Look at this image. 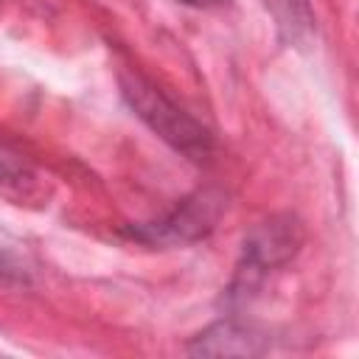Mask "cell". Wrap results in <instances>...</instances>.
<instances>
[{
    "mask_svg": "<svg viewBox=\"0 0 359 359\" xmlns=\"http://www.w3.org/2000/svg\"><path fill=\"white\" fill-rule=\"evenodd\" d=\"M8 177H11V168H8V165H6L3 160H0V182H6Z\"/></svg>",
    "mask_w": 359,
    "mask_h": 359,
    "instance_id": "52a82bcc",
    "label": "cell"
},
{
    "mask_svg": "<svg viewBox=\"0 0 359 359\" xmlns=\"http://www.w3.org/2000/svg\"><path fill=\"white\" fill-rule=\"evenodd\" d=\"M300 244L297 227L292 222H266L252 233V238L244 244V269L241 275L252 278L255 272H264L280 261H286Z\"/></svg>",
    "mask_w": 359,
    "mask_h": 359,
    "instance_id": "3957f363",
    "label": "cell"
},
{
    "mask_svg": "<svg viewBox=\"0 0 359 359\" xmlns=\"http://www.w3.org/2000/svg\"><path fill=\"white\" fill-rule=\"evenodd\" d=\"M224 199L205 191V194H196L191 199H185L168 219L163 222H154V224H143L137 230H132V236L149 241V244H157V241H191L202 233H208L213 227V222L219 219V210H222Z\"/></svg>",
    "mask_w": 359,
    "mask_h": 359,
    "instance_id": "7a4b0ae2",
    "label": "cell"
},
{
    "mask_svg": "<svg viewBox=\"0 0 359 359\" xmlns=\"http://www.w3.org/2000/svg\"><path fill=\"white\" fill-rule=\"evenodd\" d=\"M123 95L132 109L177 151L191 160H205L213 149V137L205 126H199L188 112H182L171 98H165L154 84L132 76L123 81Z\"/></svg>",
    "mask_w": 359,
    "mask_h": 359,
    "instance_id": "6da1fadb",
    "label": "cell"
},
{
    "mask_svg": "<svg viewBox=\"0 0 359 359\" xmlns=\"http://www.w3.org/2000/svg\"><path fill=\"white\" fill-rule=\"evenodd\" d=\"M177 3H185V6H194V8H210V6H219L224 0H177Z\"/></svg>",
    "mask_w": 359,
    "mask_h": 359,
    "instance_id": "8992f818",
    "label": "cell"
},
{
    "mask_svg": "<svg viewBox=\"0 0 359 359\" xmlns=\"http://www.w3.org/2000/svg\"><path fill=\"white\" fill-rule=\"evenodd\" d=\"M188 351L191 353H258L261 345H258V337H250L233 323H216L213 328L199 334Z\"/></svg>",
    "mask_w": 359,
    "mask_h": 359,
    "instance_id": "277c9868",
    "label": "cell"
},
{
    "mask_svg": "<svg viewBox=\"0 0 359 359\" xmlns=\"http://www.w3.org/2000/svg\"><path fill=\"white\" fill-rule=\"evenodd\" d=\"M264 3L278 17V25L289 31V36H297L311 25V11L306 0H264Z\"/></svg>",
    "mask_w": 359,
    "mask_h": 359,
    "instance_id": "5b68a950",
    "label": "cell"
}]
</instances>
